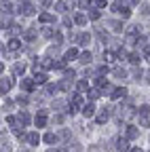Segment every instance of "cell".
Masks as SVG:
<instances>
[{
  "mask_svg": "<svg viewBox=\"0 0 150 152\" xmlns=\"http://www.w3.org/2000/svg\"><path fill=\"white\" fill-rule=\"evenodd\" d=\"M34 11H36V9H34L32 2H23V4L19 7V13H23V15H34Z\"/></svg>",
  "mask_w": 150,
  "mask_h": 152,
  "instance_id": "obj_1",
  "label": "cell"
},
{
  "mask_svg": "<svg viewBox=\"0 0 150 152\" xmlns=\"http://www.w3.org/2000/svg\"><path fill=\"white\" fill-rule=\"evenodd\" d=\"M135 137H140L138 127H127V140H135Z\"/></svg>",
  "mask_w": 150,
  "mask_h": 152,
  "instance_id": "obj_2",
  "label": "cell"
},
{
  "mask_svg": "<svg viewBox=\"0 0 150 152\" xmlns=\"http://www.w3.org/2000/svg\"><path fill=\"white\" fill-rule=\"evenodd\" d=\"M34 80L38 83V85H45V83H47V74H45V72H38V70H36V74H34Z\"/></svg>",
  "mask_w": 150,
  "mask_h": 152,
  "instance_id": "obj_3",
  "label": "cell"
},
{
  "mask_svg": "<svg viewBox=\"0 0 150 152\" xmlns=\"http://www.w3.org/2000/svg\"><path fill=\"white\" fill-rule=\"evenodd\" d=\"M11 87H13V80L9 78V76H2V95H4Z\"/></svg>",
  "mask_w": 150,
  "mask_h": 152,
  "instance_id": "obj_4",
  "label": "cell"
},
{
  "mask_svg": "<svg viewBox=\"0 0 150 152\" xmlns=\"http://www.w3.org/2000/svg\"><path fill=\"white\" fill-rule=\"evenodd\" d=\"M116 150H119V152H127V150H129V142H127V140H119V142H116Z\"/></svg>",
  "mask_w": 150,
  "mask_h": 152,
  "instance_id": "obj_5",
  "label": "cell"
},
{
  "mask_svg": "<svg viewBox=\"0 0 150 152\" xmlns=\"http://www.w3.org/2000/svg\"><path fill=\"white\" fill-rule=\"evenodd\" d=\"M108 118H110V112H108V110H106V108H104V110H102V112H100V114H97V123H100V125H102V123H106V121H108Z\"/></svg>",
  "mask_w": 150,
  "mask_h": 152,
  "instance_id": "obj_6",
  "label": "cell"
},
{
  "mask_svg": "<svg viewBox=\"0 0 150 152\" xmlns=\"http://www.w3.org/2000/svg\"><path fill=\"white\" fill-rule=\"evenodd\" d=\"M34 83H36V80H32V78H23V80H21V87H23L26 91H32V89H34Z\"/></svg>",
  "mask_w": 150,
  "mask_h": 152,
  "instance_id": "obj_7",
  "label": "cell"
},
{
  "mask_svg": "<svg viewBox=\"0 0 150 152\" xmlns=\"http://www.w3.org/2000/svg\"><path fill=\"white\" fill-rule=\"evenodd\" d=\"M125 95H127L125 89H114L112 91V99H121V97H125Z\"/></svg>",
  "mask_w": 150,
  "mask_h": 152,
  "instance_id": "obj_8",
  "label": "cell"
},
{
  "mask_svg": "<svg viewBox=\"0 0 150 152\" xmlns=\"http://www.w3.org/2000/svg\"><path fill=\"white\" fill-rule=\"evenodd\" d=\"M9 49H11V51H17V49H21V42L17 40V38H13V40H9Z\"/></svg>",
  "mask_w": 150,
  "mask_h": 152,
  "instance_id": "obj_9",
  "label": "cell"
},
{
  "mask_svg": "<svg viewBox=\"0 0 150 152\" xmlns=\"http://www.w3.org/2000/svg\"><path fill=\"white\" fill-rule=\"evenodd\" d=\"M28 140H30V144H32V146H36V144L40 142V137H38V133H30V135H28Z\"/></svg>",
  "mask_w": 150,
  "mask_h": 152,
  "instance_id": "obj_10",
  "label": "cell"
},
{
  "mask_svg": "<svg viewBox=\"0 0 150 152\" xmlns=\"http://www.w3.org/2000/svg\"><path fill=\"white\" fill-rule=\"evenodd\" d=\"M85 116H93V114H95V108H93V104H89V106H85Z\"/></svg>",
  "mask_w": 150,
  "mask_h": 152,
  "instance_id": "obj_11",
  "label": "cell"
},
{
  "mask_svg": "<svg viewBox=\"0 0 150 152\" xmlns=\"http://www.w3.org/2000/svg\"><path fill=\"white\" fill-rule=\"evenodd\" d=\"M78 55V51L76 49H70L68 53H66V61H70V59H74V57H76Z\"/></svg>",
  "mask_w": 150,
  "mask_h": 152,
  "instance_id": "obj_12",
  "label": "cell"
},
{
  "mask_svg": "<svg viewBox=\"0 0 150 152\" xmlns=\"http://www.w3.org/2000/svg\"><path fill=\"white\" fill-rule=\"evenodd\" d=\"M110 26H112V30H114V32H123V23H121V21H112Z\"/></svg>",
  "mask_w": 150,
  "mask_h": 152,
  "instance_id": "obj_13",
  "label": "cell"
},
{
  "mask_svg": "<svg viewBox=\"0 0 150 152\" xmlns=\"http://www.w3.org/2000/svg\"><path fill=\"white\" fill-rule=\"evenodd\" d=\"M91 61V53H83L80 55V64H89Z\"/></svg>",
  "mask_w": 150,
  "mask_h": 152,
  "instance_id": "obj_14",
  "label": "cell"
},
{
  "mask_svg": "<svg viewBox=\"0 0 150 152\" xmlns=\"http://www.w3.org/2000/svg\"><path fill=\"white\" fill-rule=\"evenodd\" d=\"M26 72V64H17L15 66V74H23Z\"/></svg>",
  "mask_w": 150,
  "mask_h": 152,
  "instance_id": "obj_15",
  "label": "cell"
},
{
  "mask_svg": "<svg viewBox=\"0 0 150 152\" xmlns=\"http://www.w3.org/2000/svg\"><path fill=\"white\" fill-rule=\"evenodd\" d=\"M129 61H131V64L135 66V64L140 61V55H138V53H131V55H129Z\"/></svg>",
  "mask_w": 150,
  "mask_h": 152,
  "instance_id": "obj_16",
  "label": "cell"
},
{
  "mask_svg": "<svg viewBox=\"0 0 150 152\" xmlns=\"http://www.w3.org/2000/svg\"><path fill=\"white\" fill-rule=\"evenodd\" d=\"M19 121H21L23 125H28V123H30V116H28L26 112H21V114H19Z\"/></svg>",
  "mask_w": 150,
  "mask_h": 152,
  "instance_id": "obj_17",
  "label": "cell"
},
{
  "mask_svg": "<svg viewBox=\"0 0 150 152\" xmlns=\"http://www.w3.org/2000/svg\"><path fill=\"white\" fill-rule=\"evenodd\" d=\"M40 21H45V23H47V21H53V17H51L49 13H42V15H40Z\"/></svg>",
  "mask_w": 150,
  "mask_h": 152,
  "instance_id": "obj_18",
  "label": "cell"
},
{
  "mask_svg": "<svg viewBox=\"0 0 150 152\" xmlns=\"http://www.w3.org/2000/svg\"><path fill=\"white\" fill-rule=\"evenodd\" d=\"M45 142H47V144H53V142H55V135H53V133H47V135H45Z\"/></svg>",
  "mask_w": 150,
  "mask_h": 152,
  "instance_id": "obj_19",
  "label": "cell"
},
{
  "mask_svg": "<svg viewBox=\"0 0 150 152\" xmlns=\"http://www.w3.org/2000/svg\"><path fill=\"white\" fill-rule=\"evenodd\" d=\"M87 95H89V99H91V102H93V99H97V97H100V93H97V91H89Z\"/></svg>",
  "mask_w": 150,
  "mask_h": 152,
  "instance_id": "obj_20",
  "label": "cell"
},
{
  "mask_svg": "<svg viewBox=\"0 0 150 152\" xmlns=\"http://www.w3.org/2000/svg\"><path fill=\"white\" fill-rule=\"evenodd\" d=\"M140 114H146V116H150V106H142V108H140Z\"/></svg>",
  "mask_w": 150,
  "mask_h": 152,
  "instance_id": "obj_21",
  "label": "cell"
},
{
  "mask_svg": "<svg viewBox=\"0 0 150 152\" xmlns=\"http://www.w3.org/2000/svg\"><path fill=\"white\" fill-rule=\"evenodd\" d=\"M85 21H87L85 15H76V23H78V26H85Z\"/></svg>",
  "mask_w": 150,
  "mask_h": 152,
  "instance_id": "obj_22",
  "label": "cell"
},
{
  "mask_svg": "<svg viewBox=\"0 0 150 152\" xmlns=\"http://www.w3.org/2000/svg\"><path fill=\"white\" fill-rule=\"evenodd\" d=\"M83 104V97H80V95H76V97H74V106H80Z\"/></svg>",
  "mask_w": 150,
  "mask_h": 152,
  "instance_id": "obj_23",
  "label": "cell"
},
{
  "mask_svg": "<svg viewBox=\"0 0 150 152\" xmlns=\"http://www.w3.org/2000/svg\"><path fill=\"white\" fill-rule=\"evenodd\" d=\"M95 7H97V9H102V7H106V0H95Z\"/></svg>",
  "mask_w": 150,
  "mask_h": 152,
  "instance_id": "obj_24",
  "label": "cell"
},
{
  "mask_svg": "<svg viewBox=\"0 0 150 152\" xmlns=\"http://www.w3.org/2000/svg\"><path fill=\"white\" fill-rule=\"evenodd\" d=\"M89 17H91V19H100V13H97V11H91Z\"/></svg>",
  "mask_w": 150,
  "mask_h": 152,
  "instance_id": "obj_25",
  "label": "cell"
},
{
  "mask_svg": "<svg viewBox=\"0 0 150 152\" xmlns=\"http://www.w3.org/2000/svg\"><path fill=\"white\" fill-rule=\"evenodd\" d=\"M85 89H87V83L80 80V83H78V91H85Z\"/></svg>",
  "mask_w": 150,
  "mask_h": 152,
  "instance_id": "obj_26",
  "label": "cell"
},
{
  "mask_svg": "<svg viewBox=\"0 0 150 152\" xmlns=\"http://www.w3.org/2000/svg\"><path fill=\"white\" fill-rule=\"evenodd\" d=\"M78 2H80V7H89V4H91V0H78Z\"/></svg>",
  "mask_w": 150,
  "mask_h": 152,
  "instance_id": "obj_27",
  "label": "cell"
},
{
  "mask_svg": "<svg viewBox=\"0 0 150 152\" xmlns=\"http://www.w3.org/2000/svg\"><path fill=\"white\" fill-rule=\"evenodd\" d=\"M57 11H66V4L64 2H57Z\"/></svg>",
  "mask_w": 150,
  "mask_h": 152,
  "instance_id": "obj_28",
  "label": "cell"
},
{
  "mask_svg": "<svg viewBox=\"0 0 150 152\" xmlns=\"http://www.w3.org/2000/svg\"><path fill=\"white\" fill-rule=\"evenodd\" d=\"M125 2H127V4H138L140 0H125Z\"/></svg>",
  "mask_w": 150,
  "mask_h": 152,
  "instance_id": "obj_29",
  "label": "cell"
},
{
  "mask_svg": "<svg viewBox=\"0 0 150 152\" xmlns=\"http://www.w3.org/2000/svg\"><path fill=\"white\" fill-rule=\"evenodd\" d=\"M131 152H142V150H138V148H133V150H131Z\"/></svg>",
  "mask_w": 150,
  "mask_h": 152,
  "instance_id": "obj_30",
  "label": "cell"
},
{
  "mask_svg": "<svg viewBox=\"0 0 150 152\" xmlns=\"http://www.w3.org/2000/svg\"><path fill=\"white\" fill-rule=\"evenodd\" d=\"M47 152H59V150H53V148H51V150H47Z\"/></svg>",
  "mask_w": 150,
  "mask_h": 152,
  "instance_id": "obj_31",
  "label": "cell"
}]
</instances>
